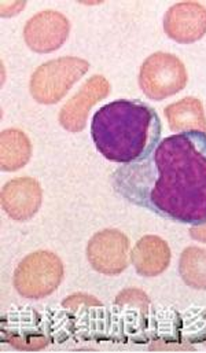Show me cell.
<instances>
[{"label":"cell","instance_id":"obj_10","mask_svg":"<svg viewBox=\"0 0 206 353\" xmlns=\"http://www.w3.org/2000/svg\"><path fill=\"white\" fill-rule=\"evenodd\" d=\"M43 202V190L32 177H17L1 188V206L4 212L17 221L32 219Z\"/></svg>","mask_w":206,"mask_h":353},{"label":"cell","instance_id":"obj_9","mask_svg":"<svg viewBox=\"0 0 206 353\" xmlns=\"http://www.w3.org/2000/svg\"><path fill=\"white\" fill-rule=\"evenodd\" d=\"M165 33L178 43L190 44L206 34V7L197 1L174 4L164 17Z\"/></svg>","mask_w":206,"mask_h":353},{"label":"cell","instance_id":"obj_1","mask_svg":"<svg viewBox=\"0 0 206 353\" xmlns=\"http://www.w3.org/2000/svg\"><path fill=\"white\" fill-rule=\"evenodd\" d=\"M128 201L174 221L206 224V134L183 132L114 176Z\"/></svg>","mask_w":206,"mask_h":353},{"label":"cell","instance_id":"obj_4","mask_svg":"<svg viewBox=\"0 0 206 353\" xmlns=\"http://www.w3.org/2000/svg\"><path fill=\"white\" fill-rule=\"evenodd\" d=\"M90 63L81 58L63 57L39 66L30 79V94L39 103H58L88 72Z\"/></svg>","mask_w":206,"mask_h":353},{"label":"cell","instance_id":"obj_13","mask_svg":"<svg viewBox=\"0 0 206 353\" xmlns=\"http://www.w3.org/2000/svg\"><path fill=\"white\" fill-rule=\"evenodd\" d=\"M32 156L29 138L19 130H6L0 135V165L4 172L23 168Z\"/></svg>","mask_w":206,"mask_h":353},{"label":"cell","instance_id":"obj_2","mask_svg":"<svg viewBox=\"0 0 206 353\" xmlns=\"http://www.w3.org/2000/svg\"><path fill=\"white\" fill-rule=\"evenodd\" d=\"M163 125L145 102L120 99L102 106L92 117L91 137L109 161L134 164L147 159L160 143Z\"/></svg>","mask_w":206,"mask_h":353},{"label":"cell","instance_id":"obj_5","mask_svg":"<svg viewBox=\"0 0 206 353\" xmlns=\"http://www.w3.org/2000/svg\"><path fill=\"white\" fill-rule=\"evenodd\" d=\"M187 84L185 63L168 52H156L142 65L139 85L153 101H163L181 92Z\"/></svg>","mask_w":206,"mask_h":353},{"label":"cell","instance_id":"obj_6","mask_svg":"<svg viewBox=\"0 0 206 353\" xmlns=\"http://www.w3.org/2000/svg\"><path fill=\"white\" fill-rule=\"evenodd\" d=\"M130 239L119 230L96 232L88 242L87 257L91 267L103 275H119L128 267Z\"/></svg>","mask_w":206,"mask_h":353},{"label":"cell","instance_id":"obj_7","mask_svg":"<svg viewBox=\"0 0 206 353\" xmlns=\"http://www.w3.org/2000/svg\"><path fill=\"white\" fill-rule=\"evenodd\" d=\"M70 32L69 19L52 10L33 15L25 25L23 37L28 47L36 52H52L66 41Z\"/></svg>","mask_w":206,"mask_h":353},{"label":"cell","instance_id":"obj_12","mask_svg":"<svg viewBox=\"0 0 206 353\" xmlns=\"http://www.w3.org/2000/svg\"><path fill=\"white\" fill-rule=\"evenodd\" d=\"M169 128L175 132H205L204 106L197 98H185L165 108Z\"/></svg>","mask_w":206,"mask_h":353},{"label":"cell","instance_id":"obj_11","mask_svg":"<svg viewBox=\"0 0 206 353\" xmlns=\"http://www.w3.org/2000/svg\"><path fill=\"white\" fill-rule=\"evenodd\" d=\"M131 260L139 275L158 276L171 263V249L163 238L146 235L132 249Z\"/></svg>","mask_w":206,"mask_h":353},{"label":"cell","instance_id":"obj_15","mask_svg":"<svg viewBox=\"0 0 206 353\" xmlns=\"http://www.w3.org/2000/svg\"><path fill=\"white\" fill-rule=\"evenodd\" d=\"M190 235H192L193 239L206 243V224H203V225H193V227L190 228Z\"/></svg>","mask_w":206,"mask_h":353},{"label":"cell","instance_id":"obj_14","mask_svg":"<svg viewBox=\"0 0 206 353\" xmlns=\"http://www.w3.org/2000/svg\"><path fill=\"white\" fill-rule=\"evenodd\" d=\"M183 282L196 290H206V249L190 246L183 250L179 261Z\"/></svg>","mask_w":206,"mask_h":353},{"label":"cell","instance_id":"obj_8","mask_svg":"<svg viewBox=\"0 0 206 353\" xmlns=\"http://www.w3.org/2000/svg\"><path fill=\"white\" fill-rule=\"evenodd\" d=\"M109 92V81L103 76H92L62 108L59 113L61 125L73 134L83 131L91 108L105 99Z\"/></svg>","mask_w":206,"mask_h":353},{"label":"cell","instance_id":"obj_3","mask_svg":"<svg viewBox=\"0 0 206 353\" xmlns=\"http://www.w3.org/2000/svg\"><path fill=\"white\" fill-rule=\"evenodd\" d=\"M65 275L61 259L47 250L26 256L14 272V288L23 299L41 300L52 294Z\"/></svg>","mask_w":206,"mask_h":353}]
</instances>
